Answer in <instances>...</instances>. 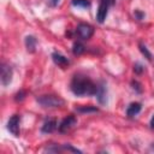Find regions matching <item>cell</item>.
I'll return each instance as SVG.
<instances>
[{"instance_id": "cell-1", "label": "cell", "mask_w": 154, "mask_h": 154, "mask_svg": "<svg viewBox=\"0 0 154 154\" xmlns=\"http://www.w3.org/2000/svg\"><path fill=\"white\" fill-rule=\"evenodd\" d=\"M70 89L76 96H91L96 94L97 84H95L88 76L76 73L70 82Z\"/></svg>"}, {"instance_id": "cell-2", "label": "cell", "mask_w": 154, "mask_h": 154, "mask_svg": "<svg viewBox=\"0 0 154 154\" xmlns=\"http://www.w3.org/2000/svg\"><path fill=\"white\" fill-rule=\"evenodd\" d=\"M36 101L46 108H54V107H60L65 103L64 99H61L59 95H54V94H45V95H40L36 97Z\"/></svg>"}, {"instance_id": "cell-3", "label": "cell", "mask_w": 154, "mask_h": 154, "mask_svg": "<svg viewBox=\"0 0 154 154\" xmlns=\"http://www.w3.org/2000/svg\"><path fill=\"white\" fill-rule=\"evenodd\" d=\"M76 34L81 40H88L94 34V28L88 23H79L76 28Z\"/></svg>"}, {"instance_id": "cell-4", "label": "cell", "mask_w": 154, "mask_h": 154, "mask_svg": "<svg viewBox=\"0 0 154 154\" xmlns=\"http://www.w3.org/2000/svg\"><path fill=\"white\" fill-rule=\"evenodd\" d=\"M0 70H1V73H0L1 83H2L4 87H6V85H8V84L11 83V81H12L13 70H12V67H11L8 64H5V63L1 64Z\"/></svg>"}, {"instance_id": "cell-5", "label": "cell", "mask_w": 154, "mask_h": 154, "mask_svg": "<svg viewBox=\"0 0 154 154\" xmlns=\"http://www.w3.org/2000/svg\"><path fill=\"white\" fill-rule=\"evenodd\" d=\"M19 123H20V116L19 114H13L8 122H7V130L13 135V136H19Z\"/></svg>"}, {"instance_id": "cell-6", "label": "cell", "mask_w": 154, "mask_h": 154, "mask_svg": "<svg viewBox=\"0 0 154 154\" xmlns=\"http://www.w3.org/2000/svg\"><path fill=\"white\" fill-rule=\"evenodd\" d=\"M76 124H77V118L73 114H69L67 117H65L60 122V124H59V131L60 132H66L71 128H73Z\"/></svg>"}, {"instance_id": "cell-7", "label": "cell", "mask_w": 154, "mask_h": 154, "mask_svg": "<svg viewBox=\"0 0 154 154\" xmlns=\"http://www.w3.org/2000/svg\"><path fill=\"white\" fill-rule=\"evenodd\" d=\"M96 99L99 101V103L103 105L107 101V88H106V83L103 81H101L97 84V90H96Z\"/></svg>"}, {"instance_id": "cell-8", "label": "cell", "mask_w": 154, "mask_h": 154, "mask_svg": "<svg viewBox=\"0 0 154 154\" xmlns=\"http://www.w3.org/2000/svg\"><path fill=\"white\" fill-rule=\"evenodd\" d=\"M52 60L54 61L55 65H58V66H60V67H63V69L66 67V66L70 64L69 59H67L65 55L60 54L59 52H53V53H52Z\"/></svg>"}, {"instance_id": "cell-9", "label": "cell", "mask_w": 154, "mask_h": 154, "mask_svg": "<svg viewBox=\"0 0 154 154\" xmlns=\"http://www.w3.org/2000/svg\"><path fill=\"white\" fill-rule=\"evenodd\" d=\"M57 126H58V123H57L55 119H53V118L52 119H47V120H45V123L41 126V132L51 134L57 129Z\"/></svg>"}, {"instance_id": "cell-10", "label": "cell", "mask_w": 154, "mask_h": 154, "mask_svg": "<svg viewBox=\"0 0 154 154\" xmlns=\"http://www.w3.org/2000/svg\"><path fill=\"white\" fill-rule=\"evenodd\" d=\"M141 109H142V105L140 102H131L126 108V116L129 118H132L137 116L141 112Z\"/></svg>"}, {"instance_id": "cell-11", "label": "cell", "mask_w": 154, "mask_h": 154, "mask_svg": "<svg viewBox=\"0 0 154 154\" xmlns=\"http://www.w3.org/2000/svg\"><path fill=\"white\" fill-rule=\"evenodd\" d=\"M24 43H25V47H26V51L29 53H34L36 51V45H37V40L35 38V36L32 35H28L24 40Z\"/></svg>"}, {"instance_id": "cell-12", "label": "cell", "mask_w": 154, "mask_h": 154, "mask_svg": "<svg viewBox=\"0 0 154 154\" xmlns=\"http://www.w3.org/2000/svg\"><path fill=\"white\" fill-rule=\"evenodd\" d=\"M76 111H77L78 113L85 114V113H95V112H99V108L95 107V106L88 105V106H79V107H76Z\"/></svg>"}, {"instance_id": "cell-13", "label": "cell", "mask_w": 154, "mask_h": 154, "mask_svg": "<svg viewBox=\"0 0 154 154\" xmlns=\"http://www.w3.org/2000/svg\"><path fill=\"white\" fill-rule=\"evenodd\" d=\"M84 52H85V47H84V45H83L82 42L77 41V42L73 43V46H72V53H73L75 55H81V54H83Z\"/></svg>"}, {"instance_id": "cell-14", "label": "cell", "mask_w": 154, "mask_h": 154, "mask_svg": "<svg viewBox=\"0 0 154 154\" xmlns=\"http://www.w3.org/2000/svg\"><path fill=\"white\" fill-rule=\"evenodd\" d=\"M138 48H140V52L142 53V55H144V58H146L147 60H149V61L153 60V55H152V53L149 52L148 47H147L144 43H140V45H138Z\"/></svg>"}, {"instance_id": "cell-15", "label": "cell", "mask_w": 154, "mask_h": 154, "mask_svg": "<svg viewBox=\"0 0 154 154\" xmlns=\"http://www.w3.org/2000/svg\"><path fill=\"white\" fill-rule=\"evenodd\" d=\"M71 4L75 7H82V8L90 7V1L89 0H71Z\"/></svg>"}, {"instance_id": "cell-16", "label": "cell", "mask_w": 154, "mask_h": 154, "mask_svg": "<svg viewBox=\"0 0 154 154\" xmlns=\"http://www.w3.org/2000/svg\"><path fill=\"white\" fill-rule=\"evenodd\" d=\"M131 88L137 93V94H141L142 93V85L138 81H131Z\"/></svg>"}, {"instance_id": "cell-17", "label": "cell", "mask_w": 154, "mask_h": 154, "mask_svg": "<svg viewBox=\"0 0 154 154\" xmlns=\"http://www.w3.org/2000/svg\"><path fill=\"white\" fill-rule=\"evenodd\" d=\"M63 147V150H67V152H72V153H82V150H79V149H77V148H75V147H72L71 144H64V146H61Z\"/></svg>"}, {"instance_id": "cell-18", "label": "cell", "mask_w": 154, "mask_h": 154, "mask_svg": "<svg viewBox=\"0 0 154 154\" xmlns=\"http://www.w3.org/2000/svg\"><path fill=\"white\" fill-rule=\"evenodd\" d=\"M25 96H26V93H25L24 90H19V91L14 95V100H16V101H23V100L25 99Z\"/></svg>"}, {"instance_id": "cell-19", "label": "cell", "mask_w": 154, "mask_h": 154, "mask_svg": "<svg viewBox=\"0 0 154 154\" xmlns=\"http://www.w3.org/2000/svg\"><path fill=\"white\" fill-rule=\"evenodd\" d=\"M143 71H144V67L142 66V64H140V63H136V64L134 65V72H135V73H137V75H141Z\"/></svg>"}, {"instance_id": "cell-20", "label": "cell", "mask_w": 154, "mask_h": 154, "mask_svg": "<svg viewBox=\"0 0 154 154\" xmlns=\"http://www.w3.org/2000/svg\"><path fill=\"white\" fill-rule=\"evenodd\" d=\"M135 17H136L138 20H141V19L144 17V13L141 12V11H138V10H136V11H135Z\"/></svg>"}, {"instance_id": "cell-21", "label": "cell", "mask_w": 154, "mask_h": 154, "mask_svg": "<svg viewBox=\"0 0 154 154\" xmlns=\"http://www.w3.org/2000/svg\"><path fill=\"white\" fill-rule=\"evenodd\" d=\"M149 125H150V129H152V130H154V114H153V117L150 118V122H149Z\"/></svg>"}, {"instance_id": "cell-22", "label": "cell", "mask_w": 154, "mask_h": 154, "mask_svg": "<svg viewBox=\"0 0 154 154\" xmlns=\"http://www.w3.org/2000/svg\"><path fill=\"white\" fill-rule=\"evenodd\" d=\"M59 1H60V0H49V2H51L52 6H57V5L59 4Z\"/></svg>"}, {"instance_id": "cell-23", "label": "cell", "mask_w": 154, "mask_h": 154, "mask_svg": "<svg viewBox=\"0 0 154 154\" xmlns=\"http://www.w3.org/2000/svg\"><path fill=\"white\" fill-rule=\"evenodd\" d=\"M152 149H153V150H154V144H153V146H152Z\"/></svg>"}]
</instances>
